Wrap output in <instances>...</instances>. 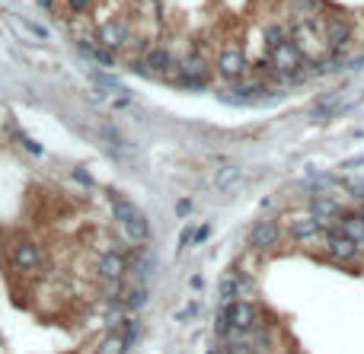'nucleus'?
<instances>
[{"mask_svg": "<svg viewBox=\"0 0 364 354\" xmlns=\"http://www.w3.org/2000/svg\"><path fill=\"white\" fill-rule=\"evenodd\" d=\"M109 205H112V217L118 220V227H121L128 243L144 246L147 239H150V224H147V217L131 205V201L121 198L118 192H109Z\"/></svg>", "mask_w": 364, "mask_h": 354, "instance_id": "f257e3e1", "label": "nucleus"}, {"mask_svg": "<svg viewBox=\"0 0 364 354\" xmlns=\"http://www.w3.org/2000/svg\"><path fill=\"white\" fill-rule=\"evenodd\" d=\"M6 256H10V262L16 265L23 275H42L45 271V256H42V249H38V243H32V239H26V236H16V239H10L6 243Z\"/></svg>", "mask_w": 364, "mask_h": 354, "instance_id": "f03ea898", "label": "nucleus"}, {"mask_svg": "<svg viewBox=\"0 0 364 354\" xmlns=\"http://www.w3.org/2000/svg\"><path fill=\"white\" fill-rule=\"evenodd\" d=\"M224 307H227V326H230V332L249 335L255 326H259V307H255L253 300H230V303H224Z\"/></svg>", "mask_w": 364, "mask_h": 354, "instance_id": "7ed1b4c3", "label": "nucleus"}, {"mask_svg": "<svg viewBox=\"0 0 364 354\" xmlns=\"http://www.w3.org/2000/svg\"><path fill=\"white\" fill-rule=\"evenodd\" d=\"M249 61H246V52H243L240 45H233V42H227V45L221 48V55H217V74H221L224 80H240L243 74H246Z\"/></svg>", "mask_w": 364, "mask_h": 354, "instance_id": "20e7f679", "label": "nucleus"}, {"mask_svg": "<svg viewBox=\"0 0 364 354\" xmlns=\"http://www.w3.org/2000/svg\"><path fill=\"white\" fill-rule=\"evenodd\" d=\"M287 236L294 243H313V239L326 236V224L313 214H294V217H287Z\"/></svg>", "mask_w": 364, "mask_h": 354, "instance_id": "39448f33", "label": "nucleus"}, {"mask_svg": "<svg viewBox=\"0 0 364 354\" xmlns=\"http://www.w3.org/2000/svg\"><path fill=\"white\" fill-rule=\"evenodd\" d=\"M96 42L109 52H121V48L131 42V29H128L125 20H106L96 26Z\"/></svg>", "mask_w": 364, "mask_h": 354, "instance_id": "423d86ee", "label": "nucleus"}, {"mask_svg": "<svg viewBox=\"0 0 364 354\" xmlns=\"http://www.w3.org/2000/svg\"><path fill=\"white\" fill-rule=\"evenodd\" d=\"M323 35H326V45H329L332 58H342V52L351 45V23L345 16H329L323 26Z\"/></svg>", "mask_w": 364, "mask_h": 354, "instance_id": "0eeeda50", "label": "nucleus"}, {"mask_svg": "<svg viewBox=\"0 0 364 354\" xmlns=\"http://www.w3.org/2000/svg\"><path fill=\"white\" fill-rule=\"evenodd\" d=\"M128 271V252L121 249H109L99 256V262H96V278L99 281H121Z\"/></svg>", "mask_w": 364, "mask_h": 354, "instance_id": "6e6552de", "label": "nucleus"}, {"mask_svg": "<svg viewBox=\"0 0 364 354\" xmlns=\"http://www.w3.org/2000/svg\"><path fill=\"white\" fill-rule=\"evenodd\" d=\"M358 249H361V246L351 236H345V233H338V230L326 233V252H329L332 262H351V258L358 256Z\"/></svg>", "mask_w": 364, "mask_h": 354, "instance_id": "1a4fd4ad", "label": "nucleus"}, {"mask_svg": "<svg viewBox=\"0 0 364 354\" xmlns=\"http://www.w3.org/2000/svg\"><path fill=\"white\" fill-rule=\"evenodd\" d=\"M278 239H281V230H278V224H275V220H259V224L249 230V246H253L255 252L275 249V246H278Z\"/></svg>", "mask_w": 364, "mask_h": 354, "instance_id": "9d476101", "label": "nucleus"}, {"mask_svg": "<svg viewBox=\"0 0 364 354\" xmlns=\"http://www.w3.org/2000/svg\"><path fill=\"white\" fill-rule=\"evenodd\" d=\"M268 86H262V84H236L233 90H227V93H221V99L224 103H243V105H253V103H265L268 99Z\"/></svg>", "mask_w": 364, "mask_h": 354, "instance_id": "9b49d317", "label": "nucleus"}, {"mask_svg": "<svg viewBox=\"0 0 364 354\" xmlns=\"http://www.w3.org/2000/svg\"><path fill=\"white\" fill-rule=\"evenodd\" d=\"M243 182V166L240 163H224V166L214 169V176H211V185L217 188V192H230V188H236Z\"/></svg>", "mask_w": 364, "mask_h": 354, "instance_id": "f8f14e48", "label": "nucleus"}, {"mask_svg": "<svg viewBox=\"0 0 364 354\" xmlns=\"http://www.w3.org/2000/svg\"><path fill=\"white\" fill-rule=\"evenodd\" d=\"M77 52H80L83 58H89V61H93V64L115 67V52H109V48H102L96 39H77Z\"/></svg>", "mask_w": 364, "mask_h": 354, "instance_id": "ddd939ff", "label": "nucleus"}, {"mask_svg": "<svg viewBox=\"0 0 364 354\" xmlns=\"http://www.w3.org/2000/svg\"><path fill=\"white\" fill-rule=\"evenodd\" d=\"M336 230L345 233V236H351L358 246H364V207L361 211H355V214H338Z\"/></svg>", "mask_w": 364, "mask_h": 354, "instance_id": "4468645a", "label": "nucleus"}, {"mask_svg": "<svg viewBox=\"0 0 364 354\" xmlns=\"http://www.w3.org/2000/svg\"><path fill=\"white\" fill-rule=\"evenodd\" d=\"M338 201H336V195H313L310 198V214L316 220H323V224H329V220H336L338 217Z\"/></svg>", "mask_w": 364, "mask_h": 354, "instance_id": "2eb2a0df", "label": "nucleus"}, {"mask_svg": "<svg viewBox=\"0 0 364 354\" xmlns=\"http://www.w3.org/2000/svg\"><path fill=\"white\" fill-rule=\"evenodd\" d=\"M125 351H128V341L118 329H109L99 338V345H96V354H125Z\"/></svg>", "mask_w": 364, "mask_h": 354, "instance_id": "dca6fc26", "label": "nucleus"}, {"mask_svg": "<svg viewBox=\"0 0 364 354\" xmlns=\"http://www.w3.org/2000/svg\"><path fill=\"white\" fill-rule=\"evenodd\" d=\"M262 39H265V52H268V55H272V52H275V48H278V45H281V42H285V39H287V33H285V29H281V26H278V23H268V26H265V29H262Z\"/></svg>", "mask_w": 364, "mask_h": 354, "instance_id": "f3484780", "label": "nucleus"}, {"mask_svg": "<svg viewBox=\"0 0 364 354\" xmlns=\"http://www.w3.org/2000/svg\"><path fill=\"white\" fill-rule=\"evenodd\" d=\"M336 185H338L336 176H316V179L307 182V192H313V195H332V188H336Z\"/></svg>", "mask_w": 364, "mask_h": 354, "instance_id": "a211bd4d", "label": "nucleus"}, {"mask_svg": "<svg viewBox=\"0 0 364 354\" xmlns=\"http://www.w3.org/2000/svg\"><path fill=\"white\" fill-rule=\"evenodd\" d=\"M217 300H221V303L236 300V271H230V275L221 278V287H217Z\"/></svg>", "mask_w": 364, "mask_h": 354, "instance_id": "6ab92c4d", "label": "nucleus"}, {"mask_svg": "<svg viewBox=\"0 0 364 354\" xmlns=\"http://www.w3.org/2000/svg\"><path fill=\"white\" fill-rule=\"evenodd\" d=\"M99 137H102V141H109V144H112L115 150H125V147H128V144H125V137H121L118 131L112 128V125H99Z\"/></svg>", "mask_w": 364, "mask_h": 354, "instance_id": "aec40b11", "label": "nucleus"}, {"mask_svg": "<svg viewBox=\"0 0 364 354\" xmlns=\"http://www.w3.org/2000/svg\"><path fill=\"white\" fill-rule=\"evenodd\" d=\"M19 26H23L26 33L32 35V39H38V42H48V29H45V26H38L35 20H26V16H19Z\"/></svg>", "mask_w": 364, "mask_h": 354, "instance_id": "412c9836", "label": "nucleus"}, {"mask_svg": "<svg viewBox=\"0 0 364 354\" xmlns=\"http://www.w3.org/2000/svg\"><path fill=\"white\" fill-rule=\"evenodd\" d=\"M64 7H67L74 16H83V13H89V7H93V0H64Z\"/></svg>", "mask_w": 364, "mask_h": 354, "instance_id": "4be33fe9", "label": "nucleus"}, {"mask_svg": "<svg viewBox=\"0 0 364 354\" xmlns=\"http://www.w3.org/2000/svg\"><path fill=\"white\" fill-rule=\"evenodd\" d=\"M195 316H198V303H185V307L176 313V319L185 322V319H195Z\"/></svg>", "mask_w": 364, "mask_h": 354, "instance_id": "5701e85b", "label": "nucleus"}, {"mask_svg": "<svg viewBox=\"0 0 364 354\" xmlns=\"http://www.w3.org/2000/svg\"><path fill=\"white\" fill-rule=\"evenodd\" d=\"M74 179H77V182H80V185H87V188H89V185H93V179H89V176H87V173H83V169H74Z\"/></svg>", "mask_w": 364, "mask_h": 354, "instance_id": "b1692460", "label": "nucleus"}, {"mask_svg": "<svg viewBox=\"0 0 364 354\" xmlns=\"http://www.w3.org/2000/svg\"><path fill=\"white\" fill-rule=\"evenodd\" d=\"M176 214H179V217H185V214H192V201H179V205H176Z\"/></svg>", "mask_w": 364, "mask_h": 354, "instance_id": "393cba45", "label": "nucleus"}, {"mask_svg": "<svg viewBox=\"0 0 364 354\" xmlns=\"http://www.w3.org/2000/svg\"><path fill=\"white\" fill-rule=\"evenodd\" d=\"M361 163H364V156H351V160L342 163V169H355V166H361Z\"/></svg>", "mask_w": 364, "mask_h": 354, "instance_id": "a878e982", "label": "nucleus"}, {"mask_svg": "<svg viewBox=\"0 0 364 354\" xmlns=\"http://www.w3.org/2000/svg\"><path fill=\"white\" fill-rule=\"evenodd\" d=\"M38 7H45V10H51V7H55V0H38Z\"/></svg>", "mask_w": 364, "mask_h": 354, "instance_id": "bb28decb", "label": "nucleus"}]
</instances>
